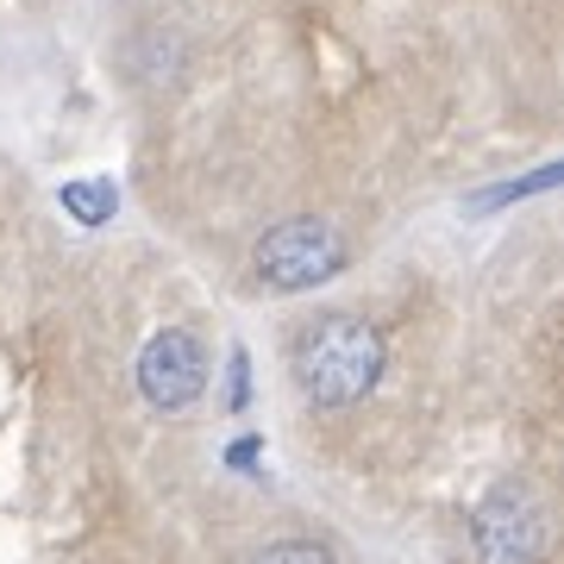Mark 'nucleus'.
I'll use <instances>...</instances> for the list:
<instances>
[{
    "instance_id": "20e7f679",
    "label": "nucleus",
    "mask_w": 564,
    "mask_h": 564,
    "mask_svg": "<svg viewBox=\"0 0 564 564\" xmlns=\"http://www.w3.org/2000/svg\"><path fill=\"white\" fill-rule=\"evenodd\" d=\"M139 389H144V402L163 408V414L195 408L207 389V345L188 326H163L158 339L139 351Z\"/></svg>"
},
{
    "instance_id": "39448f33",
    "label": "nucleus",
    "mask_w": 564,
    "mask_h": 564,
    "mask_svg": "<svg viewBox=\"0 0 564 564\" xmlns=\"http://www.w3.org/2000/svg\"><path fill=\"white\" fill-rule=\"evenodd\" d=\"M251 564H339V558H333V545H321V540H270Z\"/></svg>"
},
{
    "instance_id": "f03ea898",
    "label": "nucleus",
    "mask_w": 564,
    "mask_h": 564,
    "mask_svg": "<svg viewBox=\"0 0 564 564\" xmlns=\"http://www.w3.org/2000/svg\"><path fill=\"white\" fill-rule=\"evenodd\" d=\"M345 270V239L326 220H282L258 239V276L282 295L321 289Z\"/></svg>"
},
{
    "instance_id": "f257e3e1",
    "label": "nucleus",
    "mask_w": 564,
    "mask_h": 564,
    "mask_svg": "<svg viewBox=\"0 0 564 564\" xmlns=\"http://www.w3.org/2000/svg\"><path fill=\"white\" fill-rule=\"evenodd\" d=\"M289 370L314 408H351L383 377V333L364 314H314L289 339Z\"/></svg>"
},
{
    "instance_id": "7ed1b4c3",
    "label": "nucleus",
    "mask_w": 564,
    "mask_h": 564,
    "mask_svg": "<svg viewBox=\"0 0 564 564\" xmlns=\"http://www.w3.org/2000/svg\"><path fill=\"white\" fill-rule=\"evenodd\" d=\"M470 552L477 564H540L545 514L521 484H496L470 514Z\"/></svg>"
},
{
    "instance_id": "423d86ee",
    "label": "nucleus",
    "mask_w": 564,
    "mask_h": 564,
    "mask_svg": "<svg viewBox=\"0 0 564 564\" xmlns=\"http://www.w3.org/2000/svg\"><path fill=\"white\" fill-rule=\"evenodd\" d=\"M69 202H76V214L101 220V214H107V188H69Z\"/></svg>"
}]
</instances>
